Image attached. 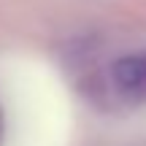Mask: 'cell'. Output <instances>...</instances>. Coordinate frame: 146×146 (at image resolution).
<instances>
[{
    "mask_svg": "<svg viewBox=\"0 0 146 146\" xmlns=\"http://www.w3.org/2000/svg\"><path fill=\"white\" fill-rule=\"evenodd\" d=\"M114 81L125 95L146 98V54H127L114 62Z\"/></svg>",
    "mask_w": 146,
    "mask_h": 146,
    "instance_id": "6da1fadb",
    "label": "cell"
}]
</instances>
